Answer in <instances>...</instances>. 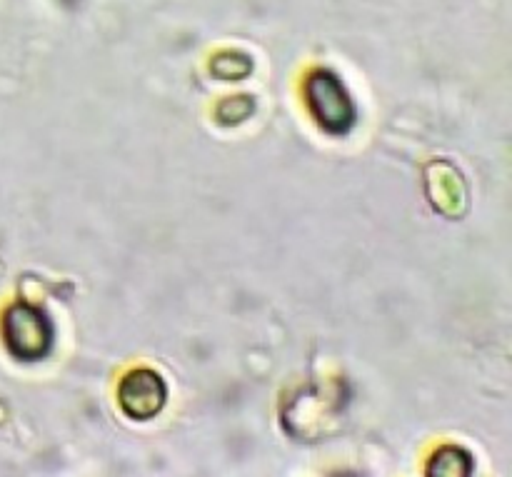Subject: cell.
I'll return each mask as SVG.
<instances>
[{"instance_id": "cell-2", "label": "cell", "mask_w": 512, "mask_h": 477, "mask_svg": "<svg viewBox=\"0 0 512 477\" xmlns=\"http://www.w3.org/2000/svg\"><path fill=\"white\" fill-rule=\"evenodd\" d=\"M305 100L310 115L323 130L333 135L348 133L355 125V103L340 78L330 70H315L305 80Z\"/></svg>"}, {"instance_id": "cell-1", "label": "cell", "mask_w": 512, "mask_h": 477, "mask_svg": "<svg viewBox=\"0 0 512 477\" xmlns=\"http://www.w3.org/2000/svg\"><path fill=\"white\" fill-rule=\"evenodd\" d=\"M3 340L15 360L35 363L53 348V323L35 305L13 303L3 315Z\"/></svg>"}, {"instance_id": "cell-3", "label": "cell", "mask_w": 512, "mask_h": 477, "mask_svg": "<svg viewBox=\"0 0 512 477\" xmlns=\"http://www.w3.org/2000/svg\"><path fill=\"white\" fill-rule=\"evenodd\" d=\"M168 403V388L165 380L155 370L138 368L123 378L118 388V405L125 418L135 423L153 420Z\"/></svg>"}]
</instances>
